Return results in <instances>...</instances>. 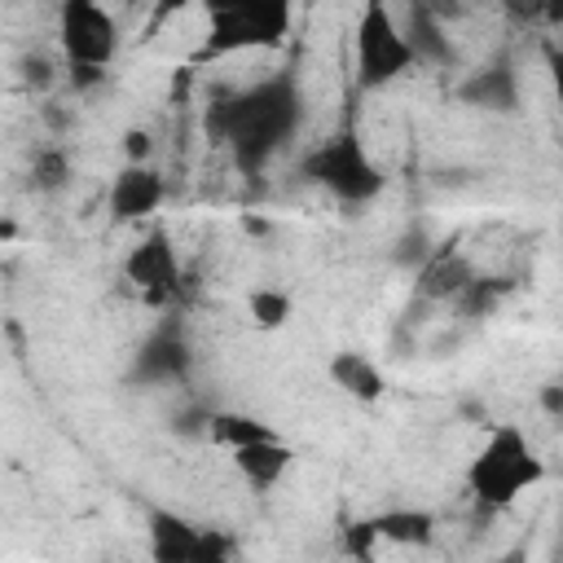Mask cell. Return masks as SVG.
Wrapping results in <instances>:
<instances>
[{
	"instance_id": "1",
	"label": "cell",
	"mask_w": 563,
	"mask_h": 563,
	"mask_svg": "<svg viewBox=\"0 0 563 563\" xmlns=\"http://www.w3.org/2000/svg\"><path fill=\"white\" fill-rule=\"evenodd\" d=\"M299 119H303L299 79L290 70H277L229 92L216 106V114H207V128L233 150V163L242 172H260L299 132Z\"/></svg>"
},
{
	"instance_id": "2",
	"label": "cell",
	"mask_w": 563,
	"mask_h": 563,
	"mask_svg": "<svg viewBox=\"0 0 563 563\" xmlns=\"http://www.w3.org/2000/svg\"><path fill=\"white\" fill-rule=\"evenodd\" d=\"M541 479H545V462H541L537 444L523 435V427H515V422L493 427L484 435V444L475 449V457L466 462V493L488 515L510 510Z\"/></svg>"
},
{
	"instance_id": "3",
	"label": "cell",
	"mask_w": 563,
	"mask_h": 563,
	"mask_svg": "<svg viewBox=\"0 0 563 563\" xmlns=\"http://www.w3.org/2000/svg\"><path fill=\"white\" fill-rule=\"evenodd\" d=\"M418 66V53L400 26V18L387 4H365L356 13V31H352V79L361 92H378L396 79H405Z\"/></svg>"
},
{
	"instance_id": "4",
	"label": "cell",
	"mask_w": 563,
	"mask_h": 563,
	"mask_svg": "<svg viewBox=\"0 0 563 563\" xmlns=\"http://www.w3.org/2000/svg\"><path fill=\"white\" fill-rule=\"evenodd\" d=\"M312 185H321L330 198L347 202V207H361V202H374L383 194V172L378 163L369 158L365 141L343 128L325 141H317L308 154H303V167H299Z\"/></svg>"
},
{
	"instance_id": "5",
	"label": "cell",
	"mask_w": 563,
	"mask_h": 563,
	"mask_svg": "<svg viewBox=\"0 0 563 563\" xmlns=\"http://www.w3.org/2000/svg\"><path fill=\"white\" fill-rule=\"evenodd\" d=\"M290 31V9L282 0H233L207 9V35L202 57H233V53H260L282 48Z\"/></svg>"
},
{
	"instance_id": "6",
	"label": "cell",
	"mask_w": 563,
	"mask_h": 563,
	"mask_svg": "<svg viewBox=\"0 0 563 563\" xmlns=\"http://www.w3.org/2000/svg\"><path fill=\"white\" fill-rule=\"evenodd\" d=\"M57 44L70 62V75L79 84H92L106 75V66L119 57V22L114 13H106L101 4H88V0H66L57 9Z\"/></svg>"
},
{
	"instance_id": "7",
	"label": "cell",
	"mask_w": 563,
	"mask_h": 563,
	"mask_svg": "<svg viewBox=\"0 0 563 563\" xmlns=\"http://www.w3.org/2000/svg\"><path fill=\"white\" fill-rule=\"evenodd\" d=\"M435 541V515L418 510V506H391L378 510L361 523H352L347 532V550L356 559H369L374 545H400V550H427Z\"/></svg>"
},
{
	"instance_id": "8",
	"label": "cell",
	"mask_w": 563,
	"mask_h": 563,
	"mask_svg": "<svg viewBox=\"0 0 563 563\" xmlns=\"http://www.w3.org/2000/svg\"><path fill=\"white\" fill-rule=\"evenodd\" d=\"M123 277L145 295V299H167L180 282V260L167 238V229H150L136 238V246L123 255Z\"/></svg>"
},
{
	"instance_id": "9",
	"label": "cell",
	"mask_w": 563,
	"mask_h": 563,
	"mask_svg": "<svg viewBox=\"0 0 563 563\" xmlns=\"http://www.w3.org/2000/svg\"><path fill=\"white\" fill-rule=\"evenodd\" d=\"M167 198V185L158 176V167L150 163H123L106 189V216L114 224H141L150 220Z\"/></svg>"
},
{
	"instance_id": "10",
	"label": "cell",
	"mask_w": 563,
	"mask_h": 563,
	"mask_svg": "<svg viewBox=\"0 0 563 563\" xmlns=\"http://www.w3.org/2000/svg\"><path fill=\"white\" fill-rule=\"evenodd\" d=\"M202 532L207 528H198L194 519H185L167 506H150V515H145V545H150L154 563H198Z\"/></svg>"
},
{
	"instance_id": "11",
	"label": "cell",
	"mask_w": 563,
	"mask_h": 563,
	"mask_svg": "<svg viewBox=\"0 0 563 563\" xmlns=\"http://www.w3.org/2000/svg\"><path fill=\"white\" fill-rule=\"evenodd\" d=\"M229 462H233V471L255 488V493H268L273 484H282L286 479V471L295 466V449L282 440V435H273V440H260V444H242V449H233L229 453Z\"/></svg>"
},
{
	"instance_id": "12",
	"label": "cell",
	"mask_w": 563,
	"mask_h": 563,
	"mask_svg": "<svg viewBox=\"0 0 563 563\" xmlns=\"http://www.w3.org/2000/svg\"><path fill=\"white\" fill-rule=\"evenodd\" d=\"M475 277H479V273H475V264H471L466 255H457V251H435V255L422 264V273H418V295H427L431 303H457V299L471 290Z\"/></svg>"
},
{
	"instance_id": "13",
	"label": "cell",
	"mask_w": 563,
	"mask_h": 563,
	"mask_svg": "<svg viewBox=\"0 0 563 563\" xmlns=\"http://www.w3.org/2000/svg\"><path fill=\"white\" fill-rule=\"evenodd\" d=\"M325 374H330V383H334L343 396H352V400H361V405H374V400L387 391V378H383L378 361L365 356V352H352V347L334 352L330 365H325Z\"/></svg>"
},
{
	"instance_id": "14",
	"label": "cell",
	"mask_w": 563,
	"mask_h": 563,
	"mask_svg": "<svg viewBox=\"0 0 563 563\" xmlns=\"http://www.w3.org/2000/svg\"><path fill=\"white\" fill-rule=\"evenodd\" d=\"M189 369V347L176 330H154L136 352V378L145 383H176Z\"/></svg>"
},
{
	"instance_id": "15",
	"label": "cell",
	"mask_w": 563,
	"mask_h": 563,
	"mask_svg": "<svg viewBox=\"0 0 563 563\" xmlns=\"http://www.w3.org/2000/svg\"><path fill=\"white\" fill-rule=\"evenodd\" d=\"M457 97H462L466 106H475V110L510 114V110L519 106V75H515L510 66H484V70H475V75L457 88Z\"/></svg>"
},
{
	"instance_id": "16",
	"label": "cell",
	"mask_w": 563,
	"mask_h": 563,
	"mask_svg": "<svg viewBox=\"0 0 563 563\" xmlns=\"http://www.w3.org/2000/svg\"><path fill=\"white\" fill-rule=\"evenodd\" d=\"M400 26H405V35H409L418 62H427V66H449V62H453V40H449V31L440 26L435 9H405V22H400Z\"/></svg>"
},
{
	"instance_id": "17",
	"label": "cell",
	"mask_w": 563,
	"mask_h": 563,
	"mask_svg": "<svg viewBox=\"0 0 563 563\" xmlns=\"http://www.w3.org/2000/svg\"><path fill=\"white\" fill-rule=\"evenodd\" d=\"M207 435L220 444V449H242V444H260V440H273L277 431L268 427V422H260V418H251V413H233V409H224V413H211L207 418Z\"/></svg>"
},
{
	"instance_id": "18",
	"label": "cell",
	"mask_w": 563,
	"mask_h": 563,
	"mask_svg": "<svg viewBox=\"0 0 563 563\" xmlns=\"http://www.w3.org/2000/svg\"><path fill=\"white\" fill-rule=\"evenodd\" d=\"M246 317L255 330H282L295 317V299L282 286H255L246 290Z\"/></svg>"
},
{
	"instance_id": "19",
	"label": "cell",
	"mask_w": 563,
	"mask_h": 563,
	"mask_svg": "<svg viewBox=\"0 0 563 563\" xmlns=\"http://www.w3.org/2000/svg\"><path fill=\"white\" fill-rule=\"evenodd\" d=\"M66 180H70V158H66V150H57V145L35 150V158H31V185H35L40 194H57Z\"/></svg>"
},
{
	"instance_id": "20",
	"label": "cell",
	"mask_w": 563,
	"mask_h": 563,
	"mask_svg": "<svg viewBox=\"0 0 563 563\" xmlns=\"http://www.w3.org/2000/svg\"><path fill=\"white\" fill-rule=\"evenodd\" d=\"M198 563H238V559H233V537L220 532V528H207V532H202Z\"/></svg>"
},
{
	"instance_id": "21",
	"label": "cell",
	"mask_w": 563,
	"mask_h": 563,
	"mask_svg": "<svg viewBox=\"0 0 563 563\" xmlns=\"http://www.w3.org/2000/svg\"><path fill=\"white\" fill-rule=\"evenodd\" d=\"M541 57H545V75H550L554 101H559V110H563V44H559V40H545V44H541Z\"/></svg>"
},
{
	"instance_id": "22",
	"label": "cell",
	"mask_w": 563,
	"mask_h": 563,
	"mask_svg": "<svg viewBox=\"0 0 563 563\" xmlns=\"http://www.w3.org/2000/svg\"><path fill=\"white\" fill-rule=\"evenodd\" d=\"M123 154H128V163H150L154 136H150L145 128H128V132H123Z\"/></svg>"
},
{
	"instance_id": "23",
	"label": "cell",
	"mask_w": 563,
	"mask_h": 563,
	"mask_svg": "<svg viewBox=\"0 0 563 563\" xmlns=\"http://www.w3.org/2000/svg\"><path fill=\"white\" fill-rule=\"evenodd\" d=\"M550 405H554V409H559V418H563V387H559V391L550 396Z\"/></svg>"
},
{
	"instance_id": "24",
	"label": "cell",
	"mask_w": 563,
	"mask_h": 563,
	"mask_svg": "<svg viewBox=\"0 0 563 563\" xmlns=\"http://www.w3.org/2000/svg\"><path fill=\"white\" fill-rule=\"evenodd\" d=\"M559 233H563V207H559Z\"/></svg>"
},
{
	"instance_id": "25",
	"label": "cell",
	"mask_w": 563,
	"mask_h": 563,
	"mask_svg": "<svg viewBox=\"0 0 563 563\" xmlns=\"http://www.w3.org/2000/svg\"><path fill=\"white\" fill-rule=\"evenodd\" d=\"M356 563H374V554H369V559H356Z\"/></svg>"
}]
</instances>
